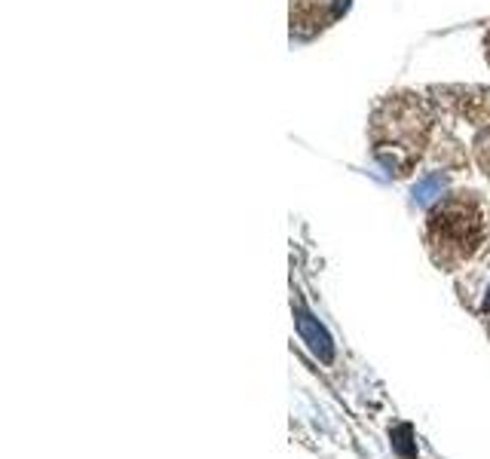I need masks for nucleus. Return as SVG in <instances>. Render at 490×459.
<instances>
[{
	"mask_svg": "<svg viewBox=\"0 0 490 459\" xmlns=\"http://www.w3.org/2000/svg\"><path fill=\"white\" fill-rule=\"evenodd\" d=\"M481 310L490 312V288H487V294H485V303H481Z\"/></svg>",
	"mask_w": 490,
	"mask_h": 459,
	"instance_id": "obj_4",
	"label": "nucleus"
},
{
	"mask_svg": "<svg viewBox=\"0 0 490 459\" xmlns=\"http://www.w3.org/2000/svg\"><path fill=\"white\" fill-rule=\"evenodd\" d=\"M294 321H297V334L304 337V343L310 346V349L316 352L322 362H331V358H334V343H331V334L304 310V303L294 306Z\"/></svg>",
	"mask_w": 490,
	"mask_h": 459,
	"instance_id": "obj_1",
	"label": "nucleus"
},
{
	"mask_svg": "<svg viewBox=\"0 0 490 459\" xmlns=\"http://www.w3.org/2000/svg\"><path fill=\"white\" fill-rule=\"evenodd\" d=\"M389 438H392V450H395L402 459H417V444H414V429L408 423L404 425H395L389 429Z\"/></svg>",
	"mask_w": 490,
	"mask_h": 459,
	"instance_id": "obj_2",
	"label": "nucleus"
},
{
	"mask_svg": "<svg viewBox=\"0 0 490 459\" xmlns=\"http://www.w3.org/2000/svg\"><path fill=\"white\" fill-rule=\"evenodd\" d=\"M441 190H444V178H441V175H429V178H423V181L414 184V199L423 206V202H432L435 196H441Z\"/></svg>",
	"mask_w": 490,
	"mask_h": 459,
	"instance_id": "obj_3",
	"label": "nucleus"
}]
</instances>
